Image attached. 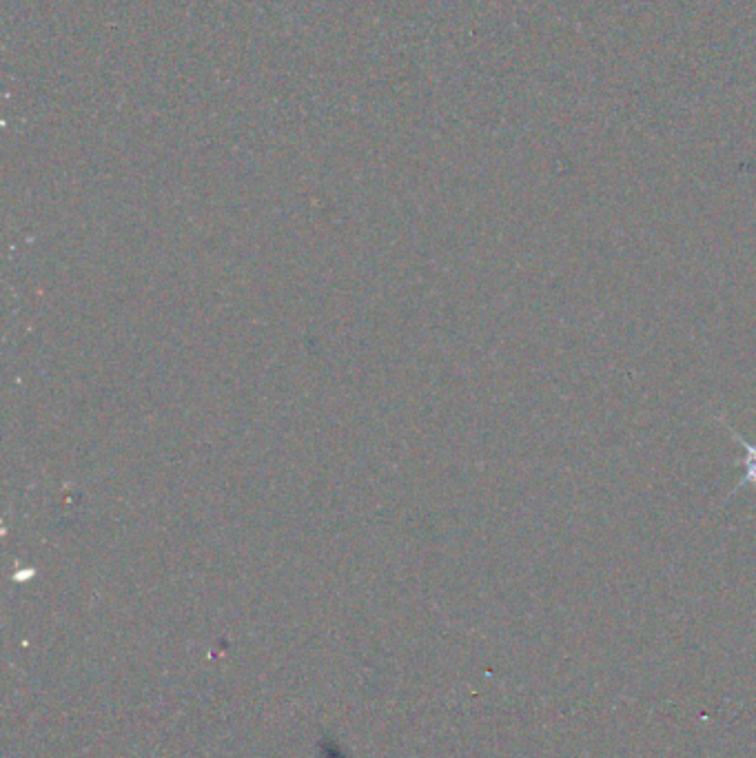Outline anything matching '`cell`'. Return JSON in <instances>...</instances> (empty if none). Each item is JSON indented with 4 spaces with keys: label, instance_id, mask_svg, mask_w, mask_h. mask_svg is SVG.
Returning a JSON list of instances; mask_svg holds the SVG:
<instances>
[{
    "label": "cell",
    "instance_id": "obj_2",
    "mask_svg": "<svg viewBox=\"0 0 756 758\" xmlns=\"http://www.w3.org/2000/svg\"><path fill=\"white\" fill-rule=\"evenodd\" d=\"M329 758H340V756H335V750H333V754H331V756H329Z\"/></svg>",
    "mask_w": 756,
    "mask_h": 758
},
{
    "label": "cell",
    "instance_id": "obj_1",
    "mask_svg": "<svg viewBox=\"0 0 756 758\" xmlns=\"http://www.w3.org/2000/svg\"><path fill=\"white\" fill-rule=\"evenodd\" d=\"M728 430H730V435H732L734 439H737V442L745 448V459H743L745 475H743V479L739 481V486L734 488V493H737V490H741V488H745V486H756V444H748V442H745V439H743L741 435H737V430H732V428H728Z\"/></svg>",
    "mask_w": 756,
    "mask_h": 758
}]
</instances>
